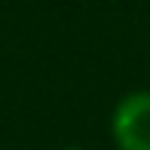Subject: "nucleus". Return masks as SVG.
<instances>
[{
  "label": "nucleus",
  "instance_id": "obj_1",
  "mask_svg": "<svg viewBox=\"0 0 150 150\" xmlns=\"http://www.w3.org/2000/svg\"><path fill=\"white\" fill-rule=\"evenodd\" d=\"M110 141L117 150H150V89H132L113 104Z\"/></svg>",
  "mask_w": 150,
  "mask_h": 150
},
{
  "label": "nucleus",
  "instance_id": "obj_2",
  "mask_svg": "<svg viewBox=\"0 0 150 150\" xmlns=\"http://www.w3.org/2000/svg\"><path fill=\"white\" fill-rule=\"evenodd\" d=\"M61 150H86V147H77V144H67V147H61Z\"/></svg>",
  "mask_w": 150,
  "mask_h": 150
}]
</instances>
